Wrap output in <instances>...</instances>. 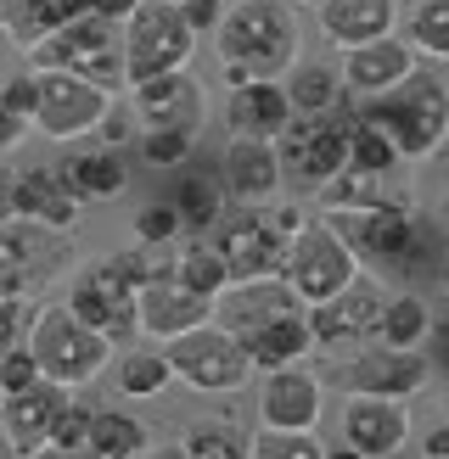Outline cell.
I'll list each match as a JSON object with an SVG mask.
<instances>
[{"instance_id": "9", "label": "cell", "mask_w": 449, "mask_h": 459, "mask_svg": "<svg viewBox=\"0 0 449 459\" xmlns=\"http://www.w3.org/2000/svg\"><path fill=\"white\" fill-rule=\"evenodd\" d=\"M163 359L169 370L191 386V393H242L247 376H253V359L242 353V342L224 331V325H197V331H180L174 342H163Z\"/></svg>"}, {"instance_id": "23", "label": "cell", "mask_w": 449, "mask_h": 459, "mask_svg": "<svg viewBox=\"0 0 449 459\" xmlns=\"http://www.w3.org/2000/svg\"><path fill=\"white\" fill-rule=\"evenodd\" d=\"M12 202H17V219L45 224V230H57V236H67V230L79 224V213H84V202L67 191V179L57 169H22Z\"/></svg>"}, {"instance_id": "52", "label": "cell", "mask_w": 449, "mask_h": 459, "mask_svg": "<svg viewBox=\"0 0 449 459\" xmlns=\"http://www.w3.org/2000/svg\"><path fill=\"white\" fill-rule=\"evenodd\" d=\"M438 281H444V286H449V252H444V264H438Z\"/></svg>"}, {"instance_id": "39", "label": "cell", "mask_w": 449, "mask_h": 459, "mask_svg": "<svg viewBox=\"0 0 449 459\" xmlns=\"http://www.w3.org/2000/svg\"><path fill=\"white\" fill-rule=\"evenodd\" d=\"M90 420H96V409H90L84 398L67 393L62 415H57V426H51V448H62V454H84V448H90Z\"/></svg>"}, {"instance_id": "26", "label": "cell", "mask_w": 449, "mask_h": 459, "mask_svg": "<svg viewBox=\"0 0 449 459\" xmlns=\"http://www.w3.org/2000/svg\"><path fill=\"white\" fill-rule=\"evenodd\" d=\"M242 353L253 359V370H286V364H304L314 353V331H309V314H286V319H269V325L236 336Z\"/></svg>"}, {"instance_id": "33", "label": "cell", "mask_w": 449, "mask_h": 459, "mask_svg": "<svg viewBox=\"0 0 449 459\" xmlns=\"http://www.w3.org/2000/svg\"><path fill=\"white\" fill-rule=\"evenodd\" d=\"M404 45L416 56H438L449 62V0H416L410 17H404Z\"/></svg>"}, {"instance_id": "44", "label": "cell", "mask_w": 449, "mask_h": 459, "mask_svg": "<svg viewBox=\"0 0 449 459\" xmlns=\"http://www.w3.org/2000/svg\"><path fill=\"white\" fill-rule=\"evenodd\" d=\"M0 101H6L17 118H34V74H17V79H6L0 84Z\"/></svg>"}, {"instance_id": "53", "label": "cell", "mask_w": 449, "mask_h": 459, "mask_svg": "<svg viewBox=\"0 0 449 459\" xmlns=\"http://www.w3.org/2000/svg\"><path fill=\"white\" fill-rule=\"evenodd\" d=\"M174 6H197V0H174Z\"/></svg>"}, {"instance_id": "34", "label": "cell", "mask_w": 449, "mask_h": 459, "mask_svg": "<svg viewBox=\"0 0 449 459\" xmlns=\"http://www.w3.org/2000/svg\"><path fill=\"white\" fill-rule=\"evenodd\" d=\"M321 202H326V213H371V208H388L393 196H388V179L343 169L331 186H321Z\"/></svg>"}, {"instance_id": "24", "label": "cell", "mask_w": 449, "mask_h": 459, "mask_svg": "<svg viewBox=\"0 0 449 459\" xmlns=\"http://www.w3.org/2000/svg\"><path fill=\"white\" fill-rule=\"evenodd\" d=\"M224 124H231V134H247V141H281V129L292 124V107H286L281 79L236 84L231 101H224Z\"/></svg>"}, {"instance_id": "41", "label": "cell", "mask_w": 449, "mask_h": 459, "mask_svg": "<svg viewBox=\"0 0 449 459\" xmlns=\"http://www.w3.org/2000/svg\"><path fill=\"white\" fill-rule=\"evenodd\" d=\"M135 241L141 247H174L180 241V213L169 202H152V208L135 213Z\"/></svg>"}, {"instance_id": "18", "label": "cell", "mask_w": 449, "mask_h": 459, "mask_svg": "<svg viewBox=\"0 0 449 459\" xmlns=\"http://www.w3.org/2000/svg\"><path fill=\"white\" fill-rule=\"evenodd\" d=\"M343 443L359 459H393L410 443V415L393 398H348L343 403Z\"/></svg>"}, {"instance_id": "51", "label": "cell", "mask_w": 449, "mask_h": 459, "mask_svg": "<svg viewBox=\"0 0 449 459\" xmlns=\"http://www.w3.org/2000/svg\"><path fill=\"white\" fill-rule=\"evenodd\" d=\"M326 459H359V454H354V448L343 443V448H326Z\"/></svg>"}, {"instance_id": "10", "label": "cell", "mask_w": 449, "mask_h": 459, "mask_svg": "<svg viewBox=\"0 0 449 459\" xmlns=\"http://www.w3.org/2000/svg\"><path fill=\"white\" fill-rule=\"evenodd\" d=\"M112 118V90H96L74 74H34V118L29 129H40L45 141H84Z\"/></svg>"}, {"instance_id": "11", "label": "cell", "mask_w": 449, "mask_h": 459, "mask_svg": "<svg viewBox=\"0 0 449 459\" xmlns=\"http://www.w3.org/2000/svg\"><path fill=\"white\" fill-rule=\"evenodd\" d=\"M321 381L337 386V393H348V398L410 403L427 386V353L421 348H365V353H354V359H337Z\"/></svg>"}, {"instance_id": "7", "label": "cell", "mask_w": 449, "mask_h": 459, "mask_svg": "<svg viewBox=\"0 0 449 459\" xmlns=\"http://www.w3.org/2000/svg\"><path fill=\"white\" fill-rule=\"evenodd\" d=\"M365 118L388 134L399 157H433L449 141V96L438 79H421V74L388 90V96H376Z\"/></svg>"}, {"instance_id": "20", "label": "cell", "mask_w": 449, "mask_h": 459, "mask_svg": "<svg viewBox=\"0 0 449 459\" xmlns=\"http://www.w3.org/2000/svg\"><path fill=\"white\" fill-rule=\"evenodd\" d=\"M135 314H141V336H157V342H174L180 331H197L214 319V303L208 297L186 291L180 281H152L135 297Z\"/></svg>"}, {"instance_id": "38", "label": "cell", "mask_w": 449, "mask_h": 459, "mask_svg": "<svg viewBox=\"0 0 449 459\" xmlns=\"http://www.w3.org/2000/svg\"><path fill=\"white\" fill-rule=\"evenodd\" d=\"M247 459H326L314 431H259L247 437Z\"/></svg>"}, {"instance_id": "3", "label": "cell", "mask_w": 449, "mask_h": 459, "mask_svg": "<svg viewBox=\"0 0 449 459\" xmlns=\"http://www.w3.org/2000/svg\"><path fill=\"white\" fill-rule=\"evenodd\" d=\"M124 79L129 90L146 84V79H163V74H180L191 67L197 56V29L186 22V12L174 0H141L129 17H124Z\"/></svg>"}, {"instance_id": "12", "label": "cell", "mask_w": 449, "mask_h": 459, "mask_svg": "<svg viewBox=\"0 0 449 459\" xmlns=\"http://www.w3.org/2000/svg\"><path fill=\"white\" fill-rule=\"evenodd\" d=\"M67 269V241L45 224H0V297H34Z\"/></svg>"}, {"instance_id": "28", "label": "cell", "mask_w": 449, "mask_h": 459, "mask_svg": "<svg viewBox=\"0 0 449 459\" xmlns=\"http://www.w3.org/2000/svg\"><path fill=\"white\" fill-rule=\"evenodd\" d=\"M62 179H67V191H74L79 202H107V196H124V186H129V163L119 152H67L62 157V169H57Z\"/></svg>"}, {"instance_id": "4", "label": "cell", "mask_w": 449, "mask_h": 459, "mask_svg": "<svg viewBox=\"0 0 449 459\" xmlns=\"http://www.w3.org/2000/svg\"><path fill=\"white\" fill-rule=\"evenodd\" d=\"M34 74H74L96 90H124V39H119V22H101V17H74L67 29H57L51 39H40L29 51Z\"/></svg>"}, {"instance_id": "40", "label": "cell", "mask_w": 449, "mask_h": 459, "mask_svg": "<svg viewBox=\"0 0 449 459\" xmlns=\"http://www.w3.org/2000/svg\"><path fill=\"white\" fill-rule=\"evenodd\" d=\"M191 146H197V134H186V129H146L141 134V163L174 169V163H186V157H191Z\"/></svg>"}, {"instance_id": "29", "label": "cell", "mask_w": 449, "mask_h": 459, "mask_svg": "<svg viewBox=\"0 0 449 459\" xmlns=\"http://www.w3.org/2000/svg\"><path fill=\"white\" fill-rule=\"evenodd\" d=\"M152 431L141 415H124V409H96L90 420V459H146Z\"/></svg>"}, {"instance_id": "54", "label": "cell", "mask_w": 449, "mask_h": 459, "mask_svg": "<svg viewBox=\"0 0 449 459\" xmlns=\"http://www.w3.org/2000/svg\"><path fill=\"white\" fill-rule=\"evenodd\" d=\"M309 6H321V0H309Z\"/></svg>"}, {"instance_id": "43", "label": "cell", "mask_w": 449, "mask_h": 459, "mask_svg": "<svg viewBox=\"0 0 449 459\" xmlns=\"http://www.w3.org/2000/svg\"><path fill=\"white\" fill-rule=\"evenodd\" d=\"M29 386H40V364H34L29 348H12L0 359V398H17V393H29Z\"/></svg>"}, {"instance_id": "13", "label": "cell", "mask_w": 449, "mask_h": 459, "mask_svg": "<svg viewBox=\"0 0 449 459\" xmlns=\"http://www.w3.org/2000/svg\"><path fill=\"white\" fill-rule=\"evenodd\" d=\"M382 303L388 291L371 274H354V281L326 297L321 308H304L309 314V331H314V348H354V342H371L376 336V319H382Z\"/></svg>"}, {"instance_id": "5", "label": "cell", "mask_w": 449, "mask_h": 459, "mask_svg": "<svg viewBox=\"0 0 449 459\" xmlns=\"http://www.w3.org/2000/svg\"><path fill=\"white\" fill-rule=\"evenodd\" d=\"M276 274L292 286V297H298L304 308H321L326 297H337L359 274V258L348 252V241L337 236L326 219H304L286 236V252H281Z\"/></svg>"}, {"instance_id": "31", "label": "cell", "mask_w": 449, "mask_h": 459, "mask_svg": "<svg viewBox=\"0 0 449 459\" xmlns=\"http://www.w3.org/2000/svg\"><path fill=\"white\" fill-rule=\"evenodd\" d=\"M169 208L180 213V230H197V236H208V230L219 224V213H224V186H219L214 174H186Z\"/></svg>"}, {"instance_id": "27", "label": "cell", "mask_w": 449, "mask_h": 459, "mask_svg": "<svg viewBox=\"0 0 449 459\" xmlns=\"http://www.w3.org/2000/svg\"><path fill=\"white\" fill-rule=\"evenodd\" d=\"M281 90H286L292 118H326V112H343V107H348L343 74H337V67H326V62H298V67L281 79Z\"/></svg>"}, {"instance_id": "47", "label": "cell", "mask_w": 449, "mask_h": 459, "mask_svg": "<svg viewBox=\"0 0 449 459\" xmlns=\"http://www.w3.org/2000/svg\"><path fill=\"white\" fill-rule=\"evenodd\" d=\"M12 191H17V174L0 163V224H12L17 219V202H12Z\"/></svg>"}, {"instance_id": "37", "label": "cell", "mask_w": 449, "mask_h": 459, "mask_svg": "<svg viewBox=\"0 0 449 459\" xmlns=\"http://www.w3.org/2000/svg\"><path fill=\"white\" fill-rule=\"evenodd\" d=\"M186 454L191 459H247V431L236 420H191Z\"/></svg>"}, {"instance_id": "16", "label": "cell", "mask_w": 449, "mask_h": 459, "mask_svg": "<svg viewBox=\"0 0 449 459\" xmlns=\"http://www.w3.org/2000/svg\"><path fill=\"white\" fill-rule=\"evenodd\" d=\"M286 314H304V303L292 297V286L281 274H259V281H231L214 297V325H224L231 336H247L269 325V319H286Z\"/></svg>"}, {"instance_id": "22", "label": "cell", "mask_w": 449, "mask_h": 459, "mask_svg": "<svg viewBox=\"0 0 449 459\" xmlns=\"http://www.w3.org/2000/svg\"><path fill=\"white\" fill-rule=\"evenodd\" d=\"M321 34L337 51H354V45L388 39L399 29V0H321Z\"/></svg>"}, {"instance_id": "19", "label": "cell", "mask_w": 449, "mask_h": 459, "mask_svg": "<svg viewBox=\"0 0 449 459\" xmlns=\"http://www.w3.org/2000/svg\"><path fill=\"white\" fill-rule=\"evenodd\" d=\"M62 403H67V386H51V381H40L17 398H0V431H6L17 459L51 448V426L62 415Z\"/></svg>"}, {"instance_id": "55", "label": "cell", "mask_w": 449, "mask_h": 459, "mask_svg": "<svg viewBox=\"0 0 449 459\" xmlns=\"http://www.w3.org/2000/svg\"><path fill=\"white\" fill-rule=\"evenodd\" d=\"M0 303H6V297H0Z\"/></svg>"}, {"instance_id": "6", "label": "cell", "mask_w": 449, "mask_h": 459, "mask_svg": "<svg viewBox=\"0 0 449 459\" xmlns=\"http://www.w3.org/2000/svg\"><path fill=\"white\" fill-rule=\"evenodd\" d=\"M304 224V213H264V208H224L219 224L208 230V247L224 258V274L231 281H259V274L281 269L286 236Z\"/></svg>"}, {"instance_id": "32", "label": "cell", "mask_w": 449, "mask_h": 459, "mask_svg": "<svg viewBox=\"0 0 449 459\" xmlns=\"http://www.w3.org/2000/svg\"><path fill=\"white\" fill-rule=\"evenodd\" d=\"M404 157L393 152V141L382 134L371 118H348V169L371 174V179H393Z\"/></svg>"}, {"instance_id": "21", "label": "cell", "mask_w": 449, "mask_h": 459, "mask_svg": "<svg viewBox=\"0 0 449 459\" xmlns=\"http://www.w3.org/2000/svg\"><path fill=\"white\" fill-rule=\"evenodd\" d=\"M219 186L236 202H269L281 191V157L276 141H247V134H231V146L219 157Z\"/></svg>"}, {"instance_id": "36", "label": "cell", "mask_w": 449, "mask_h": 459, "mask_svg": "<svg viewBox=\"0 0 449 459\" xmlns=\"http://www.w3.org/2000/svg\"><path fill=\"white\" fill-rule=\"evenodd\" d=\"M169 381H174V370H169L163 348H157V353L135 348V353L119 359V393L124 398H157V393H169Z\"/></svg>"}, {"instance_id": "50", "label": "cell", "mask_w": 449, "mask_h": 459, "mask_svg": "<svg viewBox=\"0 0 449 459\" xmlns=\"http://www.w3.org/2000/svg\"><path fill=\"white\" fill-rule=\"evenodd\" d=\"M29 459H84V454H62V448H40V454H29Z\"/></svg>"}, {"instance_id": "2", "label": "cell", "mask_w": 449, "mask_h": 459, "mask_svg": "<svg viewBox=\"0 0 449 459\" xmlns=\"http://www.w3.org/2000/svg\"><path fill=\"white\" fill-rule=\"evenodd\" d=\"M22 348L34 353L40 381L67 386V393L90 386L112 364V342L101 331H90L84 319L67 314V303L62 308H34V325H29V342H22Z\"/></svg>"}, {"instance_id": "15", "label": "cell", "mask_w": 449, "mask_h": 459, "mask_svg": "<svg viewBox=\"0 0 449 459\" xmlns=\"http://www.w3.org/2000/svg\"><path fill=\"white\" fill-rule=\"evenodd\" d=\"M343 90L348 96H365V101H376V96H388V90H399V84H410L416 74H421V56L404 45L399 34H388V39H371V45H354V51H343Z\"/></svg>"}, {"instance_id": "45", "label": "cell", "mask_w": 449, "mask_h": 459, "mask_svg": "<svg viewBox=\"0 0 449 459\" xmlns=\"http://www.w3.org/2000/svg\"><path fill=\"white\" fill-rule=\"evenodd\" d=\"M22 134H29V118H17V112H12L6 101H0V152H12V146L22 141Z\"/></svg>"}, {"instance_id": "35", "label": "cell", "mask_w": 449, "mask_h": 459, "mask_svg": "<svg viewBox=\"0 0 449 459\" xmlns=\"http://www.w3.org/2000/svg\"><path fill=\"white\" fill-rule=\"evenodd\" d=\"M174 281L186 286V291H197V297H214L231 286V274H224V258L208 247V241H191L186 252H174Z\"/></svg>"}, {"instance_id": "14", "label": "cell", "mask_w": 449, "mask_h": 459, "mask_svg": "<svg viewBox=\"0 0 449 459\" xmlns=\"http://www.w3.org/2000/svg\"><path fill=\"white\" fill-rule=\"evenodd\" d=\"M326 409V381L304 370V364H286V370H269L259 386V415L264 431H314Z\"/></svg>"}, {"instance_id": "42", "label": "cell", "mask_w": 449, "mask_h": 459, "mask_svg": "<svg viewBox=\"0 0 449 459\" xmlns=\"http://www.w3.org/2000/svg\"><path fill=\"white\" fill-rule=\"evenodd\" d=\"M29 325H34V303L29 297H6V303H0V359L29 342Z\"/></svg>"}, {"instance_id": "17", "label": "cell", "mask_w": 449, "mask_h": 459, "mask_svg": "<svg viewBox=\"0 0 449 459\" xmlns=\"http://www.w3.org/2000/svg\"><path fill=\"white\" fill-rule=\"evenodd\" d=\"M135 118H141V129H186V134H197L208 124V96H202V84L180 67V74L135 84Z\"/></svg>"}, {"instance_id": "46", "label": "cell", "mask_w": 449, "mask_h": 459, "mask_svg": "<svg viewBox=\"0 0 449 459\" xmlns=\"http://www.w3.org/2000/svg\"><path fill=\"white\" fill-rule=\"evenodd\" d=\"M421 459H449V420H438V426L421 437Z\"/></svg>"}, {"instance_id": "30", "label": "cell", "mask_w": 449, "mask_h": 459, "mask_svg": "<svg viewBox=\"0 0 449 459\" xmlns=\"http://www.w3.org/2000/svg\"><path fill=\"white\" fill-rule=\"evenodd\" d=\"M433 336V314H427L421 297H388L382 303V319H376V342L382 348H421V342Z\"/></svg>"}, {"instance_id": "8", "label": "cell", "mask_w": 449, "mask_h": 459, "mask_svg": "<svg viewBox=\"0 0 449 459\" xmlns=\"http://www.w3.org/2000/svg\"><path fill=\"white\" fill-rule=\"evenodd\" d=\"M276 157H281V186L321 196V186H331L348 169V107L326 112V118H292L276 141Z\"/></svg>"}, {"instance_id": "25", "label": "cell", "mask_w": 449, "mask_h": 459, "mask_svg": "<svg viewBox=\"0 0 449 459\" xmlns=\"http://www.w3.org/2000/svg\"><path fill=\"white\" fill-rule=\"evenodd\" d=\"M84 12H90V0H0V29L29 56L40 39H51L57 29H67V22L84 17Z\"/></svg>"}, {"instance_id": "48", "label": "cell", "mask_w": 449, "mask_h": 459, "mask_svg": "<svg viewBox=\"0 0 449 459\" xmlns=\"http://www.w3.org/2000/svg\"><path fill=\"white\" fill-rule=\"evenodd\" d=\"M146 459H191V454H186V443H152Z\"/></svg>"}, {"instance_id": "49", "label": "cell", "mask_w": 449, "mask_h": 459, "mask_svg": "<svg viewBox=\"0 0 449 459\" xmlns=\"http://www.w3.org/2000/svg\"><path fill=\"white\" fill-rule=\"evenodd\" d=\"M433 336H438V359L449 364V319H444V325H433Z\"/></svg>"}, {"instance_id": "1", "label": "cell", "mask_w": 449, "mask_h": 459, "mask_svg": "<svg viewBox=\"0 0 449 459\" xmlns=\"http://www.w3.org/2000/svg\"><path fill=\"white\" fill-rule=\"evenodd\" d=\"M224 84H259V79H286L304 56V29L286 0H231L214 29Z\"/></svg>"}]
</instances>
